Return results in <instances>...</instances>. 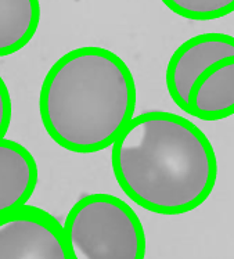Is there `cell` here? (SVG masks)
Masks as SVG:
<instances>
[{
    "instance_id": "cell-1",
    "label": "cell",
    "mask_w": 234,
    "mask_h": 259,
    "mask_svg": "<svg viewBox=\"0 0 234 259\" xmlns=\"http://www.w3.org/2000/svg\"><path fill=\"white\" fill-rule=\"evenodd\" d=\"M118 185L138 206L181 215L207 201L218 179V159L207 135L173 112L133 116L112 143Z\"/></svg>"
},
{
    "instance_id": "cell-2",
    "label": "cell",
    "mask_w": 234,
    "mask_h": 259,
    "mask_svg": "<svg viewBox=\"0 0 234 259\" xmlns=\"http://www.w3.org/2000/svg\"><path fill=\"white\" fill-rule=\"evenodd\" d=\"M136 101L128 64L108 49L86 46L65 53L49 69L39 112L60 147L90 154L112 146L134 116Z\"/></svg>"
},
{
    "instance_id": "cell-3",
    "label": "cell",
    "mask_w": 234,
    "mask_h": 259,
    "mask_svg": "<svg viewBox=\"0 0 234 259\" xmlns=\"http://www.w3.org/2000/svg\"><path fill=\"white\" fill-rule=\"evenodd\" d=\"M71 259H144L146 233L129 204L111 194H89L63 225Z\"/></svg>"
},
{
    "instance_id": "cell-4",
    "label": "cell",
    "mask_w": 234,
    "mask_h": 259,
    "mask_svg": "<svg viewBox=\"0 0 234 259\" xmlns=\"http://www.w3.org/2000/svg\"><path fill=\"white\" fill-rule=\"evenodd\" d=\"M0 259H71L63 225L27 204L2 215Z\"/></svg>"
},
{
    "instance_id": "cell-5",
    "label": "cell",
    "mask_w": 234,
    "mask_h": 259,
    "mask_svg": "<svg viewBox=\"0 0 234 259\" xmlns=\"http://www.w3.org/2000/svg\"><path fill=\"white\" fill-rule=\"evenodd\" d=\"M234 54V36L227 33H201L181 43L166 67V89L176 106L184 111L189 90L207 64Z\"/></svg>"
},
{
    "instance_id": "cell-6",
    "label": "cell",
    "mask_w": 234,
    "mask_h": 259,
    "mask_svg": "<svg viewBox=\"0 0 234 259\" xmlns=\"http://www.w3.org/2000/svg\"><path fill=\"white\" fill-rule=\"evenodd\" d=\"M184 112L202 121L234 115V54L207 64L187 96Z\"/></svg>"
},
{
    "instance_id": "cell-7",
    "label": "cell",
    "mask_w": 234,
    "mask_h": 259,
    "mask_svg": "<svg viewBox=\"0 0 234 259\" xmlns=\"http://www.w3.org/2000/svg\"><path fill=\"white\" fill-rule=\"evenodd\" d=\"M37 185V165L28 148L0 140V217L25 205Z\"/></svg>"
},
{
    "instance_id": "cell-8",
    "label": "cell",
    "mask_w": 234,
    "mask_h": 259,
    "mask_svg": "<svg viewBox=\"0 0 234 259\" xmlns=\"http://www.w3.org/2000/svg\"><path fill=\"white\" fill-rule=\"evenodd\" d=\"M39 22V0H0V57L25 48L35 36Z\"/></svg>"
},
{
    "instance_id": "cell-9",
    "label": "cell",
    "mask_w": 234,
    "mask_h": 259,
    "mask_svg": "<svg viewBox=\"0 0 234 259\" xmlns=\"http://www.w3.org/2000/svg\"><path fill=\"white\" fill-rule=\"evenodd\" d=\"M164 5L177 16L194 20L209 21L231 14L234 0H161Z\"/></svg>"
},
{
    "instance_id": "cell-10",
    "label": "cell",
    "mask_w": 234,
    "mask_h": 259,
    "mask_svg": "<svg viewBox=\"0 0 234 259\" xmlns=\"http://www.w3.org/2000/svg\"><path fill=\"white\" fill-rule=\"evenodd\" d=\"M13 106L9 88L6 85L3 78L0 76V140L6 138V133L10 127Z\"/></svg>"
}]
</instances>
